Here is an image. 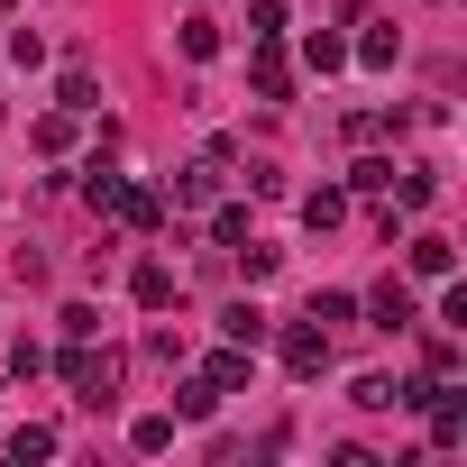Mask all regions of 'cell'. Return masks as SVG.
<instances>
[{"label":"cell","mask_w":467,"mask_h":467,"mask_svg":"<svg viewBox=\"0 0 467 467\" xmlns=\"http://www.w3.org/2000/svg\"><path fill=\"white\" fill-rule=\"evenodd\" d=\"M275 348H285V376H294V385L330 376V330H321V321H294V330H285Z\"/></svg>","instance_id":"277c9868"},{"label":"cell","mask_w":467,"mask_h":467,"mask_svg":"<svg viewBox=\"0 0 467 467\" xmlns=\"http://www.w3.org/2000/svg\"><path fill=\"white\" fill-rule=\"evenodd\" d=\"M56 101H65L74 119H92V110H101V83H92L83 65H65V83H56Z\"/></svg>","instance_id":"5bb4252c"},{"label":"cell","mask_w":467,"mask_h":467,"mask_svg":"<svg viewBox=\"0 0 467 467\" xmlns=\"http://www.w3.org/2000/svg\"><path fill=\"white\" fill-rule=\"evenodd\" d=\"M394 56H403L394 28H367V37H358V65H394Z\"/></svg>","instance_id":"603a6c76"},{"label":"cell","mask_w":467,"mask_h":467,"mask_svg":"<svg viewBox=\"0 0 467 467\" xmlns=\"http://www.w3.org/2000/svg\"><path fill=\"white\" fill-rule=\"evenodd\" d=\"M421 367H431V376H458V339H449V330H440V339H421Z\"/></svg>","instance_id":"83f0119b"},{"label":"cell","mask_w":467,"mask_h":467,"mask_svg":"<svg viewBox=\"0 0 467 467\" xmlns=\"http://www.w3.org/2000/svg\"><path fill=\"white\" fill-rule=\"evenodd\" d=\"M421 421H431V449H458L467 440V403L449 394V376H421V403H412Z\"/></svg>","instance_id":"3957f363"},{"label":"cell","mask_w":467,"mask_h":467,"mask_svg":"<svg viewBox=\"0 0 467 467\" xmlns=\"http://www.w3.org/2000/svg\"><path fill=\"white\" fill-rule=\"evenodd\" d=\"M229 257H239V266H248V285H266V275L285 266V248H266V239H257V229H248V239H239V248H229Z\"/></svg>","instance_id":"2e32d148"},{"label":"cell","mask_w":467,"mask_h":467,"mask_svg":"<svg viewBox=\"0 0 467 467\" xmlns=\"http://www.w3.org/2000/svg\"><path fill=\"white\" fill-rule=\"evenodd\" d=\"M229 156H239L229 138H220V147H202V156L174 174V202H183V211H211V192H220V165H229Z\"/></svg>","instance_id":"5b68a950"},{"label":"cell","mask_w":467,"mask_h":467,"mask_svg":"<svg viewBox=\"0 0 467 467\" xmlns=\"http://www.w3.org/2000/svg\"><path fill=\"white\" fill-rule=\"evenodd\" d=\"M202 376H211L220 394H248V348H239V339H229V348H211V358H202Z\"/></svg>","instance_id":"7c38bea8"},{"label":"cell","mask_w":467,"mask_h":467,"mask_svg":"<svg viewBox=\"0 0 467 467\" xmlns=\"http://www.w3.org/2000/svg\"><path fill=\"white\" fill-rule=\"evenodd\" d=\"M385 192H394V211L412 220V211H431V192H440V174H431V165H394V183H385Z\"/></svg>","instance_id":"30bf717a"},{"label":"cell","mask_w":467,"mask_h":467,"mask_svg":"<svg viewBox=\"0 0 467 467\" xmlns=\"http://www.w3.org/2000/svg\"><path fill=\"white\" fill-rule=\"evenodd\" d=\"M248 192H257V202H275V192H285V165H266V156H257V165H248Z\"/></svg>","instance_id":"f1b7e54d"},{"label":"cell","mask_w":467,"mask_h":467,"mask_svg":"<svg viewBox=\"0 0 467 467\" xmlns=\"http://www.w3.org/2000/svg\"><path fill=\"white\" fill-rule=\"evenodd\" d=\"M83 202H92V211H110L119 229H138V239H147V229H165V202H156L147 183H129V174H110L101 156H92V183H83Z\"/></svg>","instance_id":"6da1fadb"},{"label":"cell","mask_w":467,"mask_h":467,"mask_svg":"<svg viewBox=\"0 0 467 467\" xmlns=\"http://www.w3.org/2000/svg\"><path fill=\"white\" fill-rule=\"evenodd\" d=\"M367 321H376V330H412V321H421V303H412V285H403V275H385V285L367 294Z\"/></svg>","instance_id":"8992f818"},{"label":"cell","mask_w":467,"mask_h":467,"mask_svg":"<svg viewBox=\"0 0 467 467\" xmlns=\"http://www.w3.org/2000/svg\"><path fill=\"white\" fill-rule=\"evenodd\" d=\"M65 385H74V403H92V412H110V394H119V348H92V339H65Z\"/></svg>","instance_id":"7a4b0ae2"},{"label":"cell","mask_w":467,"mask_h":467,"mask_svg":"<svg viewBox=\"0 0 467 467\" xmlns=\"http://www.w3.org/2000/svg\"><path fill=\"white\" fill-rule=\"evenodd\" d=\"M248 37H285V0H248Z\"/></svg>","instance_id":"484cf974"},{"label":"cell","mask_w":467,"mask_h":467,"mask_svg":"<svg viewBox=\"0 0 467 467\" xmlns=\"http://www.w3.org/2000/svg\"><path fill=\"white\" fill-rule=\"evenodd\" d=\"M37 147L65 156V147H74V110H47V119H37Z\"/></svg>","instance_id":"cb8c5ba5"},{"label":"cell","mask_w":467,"mask_h":467,"mask_svg":"<svg viewBox=\"0 0 467 467\" xmlns=\"http://www.w3.org/2000/svg\"><path fill=\"white\" fill-rule=\"evenodd\" d=\"M220 339H239V348H257V339H266V312H257V303H229V312H220Z\"/></svg>","instance_id":"9a60e30c"},{"label":"cell","mask_w":467,"mask_h":467,"mask_svg":"<svg viewBox=\"0 0 467 467\" xmlns=\"http://www.w3.org/2000/svg\"><path fill=\"white\" fill-rule=\"evenodd\" d=\"M385 183H394V156H358L348 165V192H385Z\"/></svg>","instance_id":"44dd1931"},{"label":"cell","mask_w":467,"mask_h":467,"mask_svg":"<svg viewBox=\"0 0 467 467\" xmlns=\"http://www.w3.org/2000/svg\"><path fill=\"white\" fill-rule=\"evenodd\" d=\"M0 56H10V65H37V56H47V37H37V28H10V37H0Z\"/></svg>","instance_id":"4316f807"},{"label":"cell","mask_w":467,"mask_h":467,"mask_svg":"<svg viewBox=\"0 0 467 467\" xmlns=\"http://www.w3.org/2000/svg\"><path fill=\"white\" fill-rule=\"evenodd\" d=\"M303 321H321V330H339V321H358V294H312V312Z\"/></svg>","instance_id":"7402d4cb"},{"label":"cell","mask_w":467,"mask_h":467,"mask_svg":"<svg viewBox=\"0 0 467 467\" xmlns=\"http://www.w3.org/2000/svg\"><path fill=\"white\" fill-rule=\"evenodd\" d=\"M248 92H257V101H285V92H294V65L275 56V37H257V56H248Z\"/></svg>","instance_id":"ba28073f"},{"label":"cell","mask_w":467,"mask_h":467,"mask_svg":"<svg viewBox=\"0 0 467 467\" xmlns=\"http://www.w3.org/2000/svg\"><path fill=\"white\" fill-rule=\"evenodd\" d=\"M129 449H147V458L174 449V412H138V421H129Z\"/></svg>","instance_id":"ac0fdd59"},{"label":"cell","mask_w":467,"mask_h":467,"mask_svg":"<svg viewBox=\"0 0 467 467\" xmlns=\"http://www.w3.org/2000/svg\"><path fill=\"white\" fill-rule=\"evenodd\" d=\"M303 220H312V229H339V220H348V192H330V183L303 192Z\"/></svg>","instance_id":"d6986e66"},{"label":"cell","mask_w":467,"mask_h":467,"mask_svg":"<svg viewBox=\"0 0 467 467\" xmlns=\"http://www.w3.org/2000/svg\"><path fill=\"white\" fill-rule=\"evenodd\" d=\"M239 239H248V211H239V202L211 211V248H239Z\"/></svg>","instance_id":"d4e9b609"},{"label":"cell","mask_w":467,"mask_h":467,"mask_svg":"<svg viewBox=\"0 0 467 467\" xmlns=\"http://www.w3.org/2000/svg\"><path fill=\"white\" fill-rule=\"evenodd\" d=\"M174 47H183L192 65H211V56H220V19H211V10H192V19L174 28Z\"/></svg>","instance_id":"4fadbf2b"},{"label":"cell","mask_w":467,"mask_h":467,"mask_svg":"<svg viewBox=\"0 0 467 467\" xmlns=\"http://www.w3.org/2000/svg\"><path fill=\"white\" fill-rule=\"evenodd\" d=\"M129 303H138V312H165V303H174V266H165V257H138V275H129Z\"/></svg>","instance_id":"9c48e42d"},{"label":"cell","mask_w":467,"mask_h":467,"mask_svg":"<svg viewBox=\"0 0 467 467\" xmlns=\"http://www.w3.org/2000/svg\"><path fill=\"white\" fill-rule=\"evenodd\" d=\"M403 257H412V275H421V285H449V275H458V248L440 239V229H421V239H403Z\"/></svg>","instance_id":"52a82bcc"},{"label":"cell","mask_w":467,"mask_h":467,"mask_svg":"<svg viewBox=\"0 0 467 467\" xmlns=\"http://www.w3.org/2000/svg\"><path fill=\"white\" fill-rule=\"evenodd\" d=\"M10 458H19V467H28V458H56V431H47V421H19V431H10Z\"/></svg>","instance_id":"ffe728a7"},{"label":"cell","mask_w":467,"mask_h":467,"mask_svg":"<svg viewBox=\"0 0 467 467\" xmlns=\"http://www.w3.org/2000/svg\"><path fill=\"white\" fill-rule=\"evenodd\" d=\"M303 65H312V74H339V65H348V37L312 28V37H303Z\"/></svg>","instance_id":"e0dca14e"},{"label":"cell","mask_w":467,"mask_h":467,"mask_svg":"<svg viewBox=\"0 0 467 467\" xmlns=\"http://www.w3.org/2000/svg\"><path fill=\"white\" fill-rule=\"evenodd\" d=\"M211 412H220V385H211V376L192 367V376L174 385V421H211Z\"/></svg>","instance_id":"8fae6325"}]
</instances>
